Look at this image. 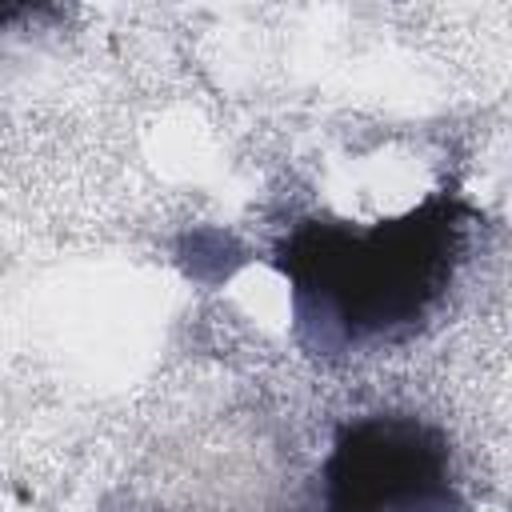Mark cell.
I'll list each match as a JSON object with an SVG mask.
<instances>
[{
    "label": "cell",
    "mask_w": 512,
    "mask_h": 512,
    "mask_svg": "<svg viewBox=\"0 0 512 512\" xmlns=\"http://www.w3.org/2000/svg\"><path fill=\"white\" fill-rule=\"evenodd\" d=\"M348 504L356 508H392L400 500L428 496V464L420 460L416 440H400L396 432H380L376 440H356L348 452Z\"/></svg>",
    "instance_id": "obj_1"
}]
</instances>
